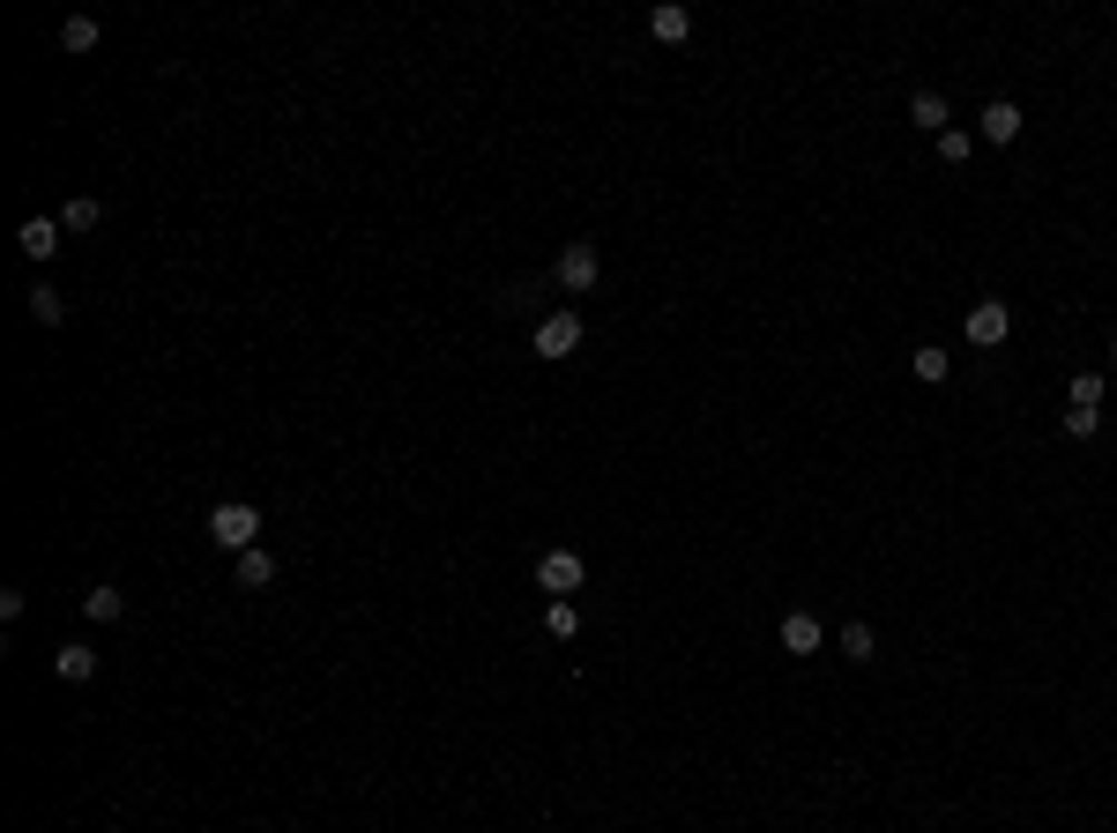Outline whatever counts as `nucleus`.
<instances>
[{
	"mask_svg": "<svg viewBox=\"0 0 1117 833\" xmlns=\"http://www.w3.org/2000/svg\"><path fill=\"white\" fill-rule=\"evenodd\" d=\"M209 536L239 559V551H253V536H261V506H247V499H223L217 514H209Z\"/></svg>",
	"mask_w": 1117,
	"mask_h": 833,
	"instance_id": "1",
	"label": "nucleus"
},
{
	"mask_svg": "<svg viewBox=\"0 0 1117 833\" xmlns=\"http://www.w3.org/2000/svg\"><path fill=\"white\" fill-rule=\"evenodd\" d=\"M551 275H559V291H567V298H581V291H596V275H604V253H596L589 239H574L567 253H559V269H551Z\"/></svg>",
	"mask_w": 1117,
	"mask_h": 833,
	"instance_id": "2",
	"label": "nucleus"
},
{
	"mask_svg": "<svg viewBox=\"0 0 1117 833\" xmlns=\"http://www.w3.org/2000/svg\"><path fill=\"white\" fill-rule=\"evenodd\" d=\"M1006 335H1014V313H1006V298H976V305H968V343H976V350H998Z\"/></svg>",
	"mask_w": 1117,
	"mask_h": 833,
	"instance_id": "3",
	"label": "nucleus"
},
{
	"mask_svg": "<svg viewBox=\"0 0 1117 833\" xmlns=\"http://www.w3.org/2000/svg\"><path fill=\"white\" fill-rule=\"evenodd\" d=\"M537 589H545L551 603L574 595V589H581V551H545V559H537Z\"/></svg>",
	"mask_w": 1117,
	"mask_h": 833,
	"instance_id": "4",
	"label": "nucleus"
},
{
	"mask_svg": "<svg viewBox=\"0 0 1117 833\" xmlns=\"http://www.w3.org/2000/svg\"><path fill=\"white\" fill-rule=\"evenodd\" d=\"M581 350V313H545L537 320V358H574Z\"/></svg>",
	"mask_w": 1117,
	"mask_h": 833,
	"instance_id": "5",
	"label": "nucleus"
},
{
	"mask_svg": "<svg viewBox=\"0 0 1117 833\" xmlns=\"http://www.w3.org/2000/svg\"><path fill=\"white\" fill-rule=\"evenodd\" d=\"M976 134H984V142H991V149H1006V142H1014V134H1020V104L991 98V104H984V120H976Z\"/></svg>",
	"mask_w": 1117,
	"mask_h": 833,
	"instance_id": "6",
	"label": "nucleus"
},
{
	"mask_svg": "<svg viewBox=\"0 0 1117 833\" xmlns=\"http://www.w3.org/2000/svg\"><path fill=\"white\" fill-rule=\"evenodd\" d=\"M60 231H68V223H52V217H30L23 231H16V245H23L30 261H52V253H60Z\"/></svg>",
	"mask_w": 1117,
	"mask_h": 833,
	"instance_id": "7",
	"label": "nucleus"
},
{
	"mask_svg": "<svg viewBox=\"0 0 1117 833\" xmlns=\"http://www.w3.org/2000/svg\"><path fill=\"white\" fill-rule=\"evenodd\" d=\"M52 670H60L68 685H90V678H98V648H82V640H68V648L52 655Z\"/></svg>",
	"mask_w": 1117,
	"mask_h": 833,
	"instance_id": "8",
	"label": "nucleus"
},
{
	"mask_svg": "<svg viewBox=\"0 0 1117 833\" xmlns=\"http://www.w3.org/2000/svg\"><path fill=\"white\" fill-rule=\"evenodd\" d=\"M782 648H790V655H819V618L812 611H790V618H782Z\"/></svg>",
	"mask_w": 1117,
	"mask_h": 833,
	"instance_id": "9",
	"label": "nucleus"
},
{
	"mask_svg": "<svg viewBox=\"0 0 1117 833\" xmlns=\"http://www.w3.org/2000/svg\"><path fill=\"white\" fill-rule=\"evenodd\" d=\"M909 120H917L924 134H946V127H954V112H946V98H939V90H917V104H909Z\"/></svg>",
	"mask_w": 1117,
	"mask_h": 833,
	"instance_id": "10",
	"label": "nucleus"
},
{
	"mask_svg": "<svg viewBox=\"0 0 1117 833\" xmlns=\"http://www.w3.org/2000/svg\"><path fill=\"white\" fill-rule=\"evenodd\" d=\"M120 611H127V595L112 589V581H104V589H90V595H82V618H90V625H112V618H120Z\"/></svg>",
	"mask_w": 1117,
	"mask_h": 833,
	"instance_id": "11",
	"label": "nucleus"
},
{
	"mask_svg": "<svg viewBox=\"0 0 1117 833\" xmlns=\"http://www.w3.org/2000/svg\"><path fill=\"white\" fill-rule=\"evenodd\" d=\"M909 372H917V380H931V388H939L946 372H954V358H946L939 343H924V350H909Z\"/></svg>",
	"mask_w": 1117,
	"mask_h": 833,
	"instance_id": "12",
	"label": "nucleus"
},
{
	"mask_svg": "<svg viewBox=\"0 0 1117 833\" xmlns=\"http://www.w3.org/2000/svg\"><path fill=\"white\" fill-rule=\"evenodd\" d=\"M269 581H276L269 551H239V589H269Z\"/></svg>",
	"mask_w": 1117,
	"mask_h": 833,
	"instance_id": "13",
	"label": "nucleus"
},
{
	"mask_svg": "<svg viewBox=\"0 0 1117 833\" xmlns=\"http://www.w3.org/2000/svg\"><path fill=\"white\" fill-rule=\"evenodd\" d=\"M648 30H656L664 46H678V38L694 30V16H686V8H656V16H648Z\"/></svg>",
	"mask_w": 1117,
	"mask_h": 833,
	"instance_id": "14",
	"label": "nucleus"
},
{
	"mask_svg": "<svg viewBox=\"0 0 1117 833\" xmlns=\"http://www.w3.org/2000/svg\"><path fill=\"white\" fill-rule=\"evenodd\" d=\"M60 46H68V52H90V46H98V23H90V16H68V23H60Z\"/></svg>",
	"mask_w": 1117,
	"mask_h": 833,
	"instance_id": "15",
	"label": "nucleus"
},
{
	"mask_svg": "<svg viewBox=\"0 0 1117 833\" xmlns=\"http://www.w3.org/2000/svg\"><path fill=\"white\" fill-rule=\"evenodd\" d=\"M60 223H68V231H98V223H104V209H98L90 194H82V201H68V209H60Z\"/></svg>",
	"mask_w": 1117,
	"mask_h": 833,
	"instance_id": "16",
	"label": "nucleus"
},
{
	"mask_svg": "<svg viewBox=\"0 0 1117 833\" xmlns=\"http://www.w3.org/2000/svg\"><path fill=\"white\" fill-rule=\"evenodd\" d=\"M60 313H68V305H60V291H46V283H38V291H30V320H38V328H60Z\"/></svg>",
	"mask_w": 1117,
	"mask_h": 833,
	"instance_id": "17",
	"label": "nucleus"
},
{
	"mask_svg": "<svg viewBox=\"0 0 1117 833\" xmlns=\"http://www.w3.org/2000/svg\"><path fill=\"white\" fill-rule=\"evenodd\" d=\"M842 655H849V662H871V655H879L871 625H842Z\"/></svg>",
	"mask_w": 1117,
	"mask_h": 833,
	"instance_id": "18",
	"label": "nucleus"
},
{
	"mask_svg": "<svg viewBox=\"0 0 1117 833\" xmlns=\"http://www.w3.org/2000/svg\"><path fill=\"white\" fill-rule=\"evenodd\" d=\"M1073 410H1103V372H1073Z\"/></svg>",
	"mask_w": 1117,
	"mask_h": 833,
	"instance_id": "19",
	"label": "nucleus"
},
{
	"mask_svg": "<svg viewBox=\"0 0 1117 833\" xmlns=\"http://www.w3.org/2000/svg\"><path fill=\"white\" fill-rule=\"evenodd\" d=\"M545 625H551V633H559V640H574V633H581V611H574L567 595H559V603H551V611H545Z\"/></svg>",
	"mask_w": 1117,
	"mask_h": 833,
	"instance_id": "20",
	"label": "nucleus"
},
{
	"mask_svg": "<svg viewBox=\"0 0 1117 833\" xmlns=\"http://www.w3.org/2000/svg\"><path fill=\"white\" fill-rule=\"evenodd\" d=\"M968 149H976V142H968L961 127H946V134H939V157H946V164H968Z\"/></svg>",
	"mask_w": 1117,
	"mask_h": 833,
	"instance_id": "21",
	"label": "nucleus"
},
{
	"mask_svg": "<svg viewBox=\"0 0 1117 833\" xmlns=\"http://www.w3.org/2000/svg\"><path fill=\"white\" fill-rule=\"evenodd\" d=\"M1066 432L1073 440H1095V432H1103V410H1066Z\"/></svg>",
	"mask_w": 1117,
	"mask_h": 833,
	"instance_id": "22",
	"label": "nucleus"
},
{
	"mask_svg": "<svg viewBox=\"0 0 1117 833\" xmlns=\"http://www.w3.org/2000/svg\"><path fill=\"white\" fill-rule=\"evenodd\" d=\"M1110 358H1117V350H1110ZM1110 372H1117V365H1110Z\"/></svg>",
	"mask_w": 1117,
	"mask_h": 833,
	"instance_id": "23",
	"label": "nucleus"
}]
</instances>
